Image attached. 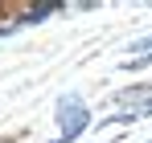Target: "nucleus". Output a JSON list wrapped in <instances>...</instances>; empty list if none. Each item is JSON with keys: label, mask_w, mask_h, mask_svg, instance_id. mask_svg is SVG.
I'll use <instances>...</instances> for the list:
<instances>
[{"label": "nucleus", "mask_w": 152, "mask_h": 143, "mask_svg": "<svg viewBox=\"0 0 152 143\" xmlns=\"http://www.w3.org/2000/svg\"><path fill=\"white\" fill-rule=\"evenodd\" d=\"M86 123H91V110H86L82 94L58 98V131H62V139H66V143H74L78 135L86 131Z\"/></svg>", "instance_id": "nucleus-1"}, {"label": "nucleus", "mask_w": 152, "mask_h": 143, "mask_svg": "<svg viewBox=\"0 0 152 143\" xmlns=\"http://www.w3.org/2000/svg\"><path fill=\"white\" fill-rule=\"evenodd\" d=\"M50 12H58V4H41V8H29L25 17H21V25H29V21H45Z\"/></svg>", "instance_id": "nucleus-2"}, {"label": "nucleus", "mask_w": 152, "mask_h": 143, "mask_svg": "<svg viewBox=\"0 0 152 143\" xmlns=\"http://www.w3.org/2000/svg\"><path fill=\"white\" fill-rule=\"evenodd\" d=\"M132 53H140V57H148V53H152V37H144V41H136V45H132Z\"/></svg>", "instance_id": "nucleus-3"}, {"label": "nucleus", "mask_w": 152, "mask_h": 143, "mask_svg": "<svg viewBox=\"0 0 152 143\" xmlns=\"http://www.w3.org/2000/svg\"><path fill=\"white\" fill-rule=\"evenodd\" d=\"M17 29H21V21H4V25H0V37H8V33H17Z\"/></svg>", "instance_id": "nucleus-4"}]
</instances>
